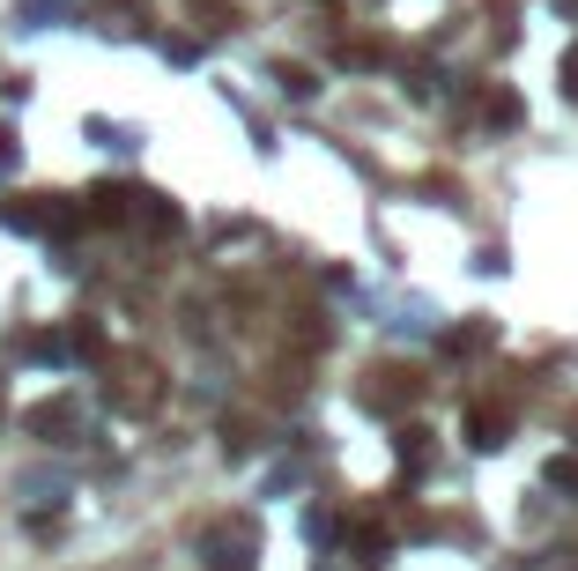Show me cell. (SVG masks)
<instances>
[{
    "label": "cell",
    "instance_id": "6da1fadb",
    "mask_svg": "<svg viewBox=\"0 0 578 571\" xmlns=\"http://www.w3.org/2000/svg\"><path fill=\"white\" fill-rule=\"evenodd\" d=\"M104 401L119 408V416H149L156 401H164V378H156L149 356H104Z\"/></svg>",
    "mask_w": 578,
    "mask_h": 571
},
{
    "label": "cell",
    "instance_id": "7a4b0ae2",
    "mask_svg": "<svg viewBox=\"0 0 578 571\" xmlns=\"http://www.w3.org/2000/svg\"><path fill=\"white\" fill-rule=\"evenodd\" d=\"M0 224H8V230H75L82 216L60 194H15L8 208H0Z\"/></svg>",
    "mask_w": 578,
    "mask_h": 571
},
{
    "label": "cell",
    "instance_id": "3957f363",
    "mask_svg": "<svg viewBox=\"0 0 578 571\" xmlns=\"http://www.w3.org/2000/svg\"><path fill=\"white\" fill-rule=\"evenodd\" d=\"M460 430H467V446H475V453H497L504 438H512V416H504V408H467Z\"/></svg>",
    "mask_w": 578,
    "mask_h": 571
},
{
    "label": "cell",
    "instance_id": "277c9868",
    "mask_svg": "<svg viewBox=\"0 0 578 571\" xmlns=\"http://www.w3.org/2000/svg\"><path fill=\"white\" fill-rule=\"evenodd\" d=\"M349 557H356V564H386V557H393V534H386V527H378V520H356L349 527Z\"/></svg>",
    "mask_w": 578,
    "mask_h": 571
},
{
    "label": "cell",
    "instance_id": "5b68a950",
    "mask_svg": "<svg viewBox=\"0 0 578 571\" xmlns=\"http://www.w3.org/2000/svg\"><path fill=\"white\" fill-rule=\"evenodd\" d=\"M378 378V386H364V401H371V408H393V401H416V394H423V378H416V372H371Z\"/></svg>",
    "mask_w": 578,
    "mask_h": 571
},
{
    "label": "cell",
    "instance_id": "8992f818",
    "mask_svg": "<svg viewBox=\"0 0 578 571\" xmlns=\"http://www.w3.org/2000/svg\"><path fill=\"white\" fill-rule=\"evenodd\" d=\"M126 216H134V194L126 186H97L90 194V224H126Z\"/></svg>",
    "mask_w": 578,
    "mask_h": 571
},
{
    "label": "cell",
    "instance_id": "52a82bcc",
    "mask_svg": "<svg viewBox=\"0 0 578 571\" xmlns=\"http://www.w3.org/2000/svg\"><path fill=\"white\" fill-rule=\"evenodd\" d=\"M134 216H141L149 230H178V224H186V216H178V200H164V194H134Z\"/></svg>",
    "mask_w": 578,
    "mask_h": 571
},
{
    "label": "cell",
    "instance_id": "ba28073f",
    "mask_svg": "<svg viewBox=\"0 0 578 571\" xmlns=\"http://www.w3.org/2000/svg\"><path fill=\"white\" fill-rule=\"evenodd\" d=\"M423 438H430V430H416V423H401V430H393V453H401V468H423V460H430Z\"/></svg>",
    "mask_w": 578,
    "mask_h": 571
},
{
    "label": "cell",
    "instance_id": "9c48e42d",
    "mask_svg": "<svg viewBox=\"0 0 578 571\" xmlns=\"http://www.w3.org/2000/svg\"><path fill=\"white\" fill-rule=\"evenodd\" d=\"M67 356H82V364H104V334L90 320H75V334H67Z\"/></svg>",
    "mask_w": 578,
    "mask_h": 571
},
{
    "label": "cell",
    "instance_id": "30bf717a",
    "mask_svg": "<svg viewBox=\"0 0 578 571\" xmlns=\"http://www.w3.org/2000/svg\"><path fill=\"white\" fill-rule=\"evenodd\" d=\"M482 120L490 126H519V97H512V90H490V97H482Z\"/></svg>",
    "mask_w": 578,
    "mask_h": 571
},
{
    "label": "cell",
    "instance_id": "8fae6325",
    "mask_svg": "<svg viewBox=\"0 0 578 571\" xmlns=\"http://www.w3.org/2000/svg\"><path fill=\"white\" fill-rule=\"evenodd\" d=\"M445 349H453V356H467V349H490V320H475V326H453V334H445Z\"/></svg>",
    "mask_w": 578,
    "mask_h": 571
},
{
    "label": "cell",
    "instance_id": "7c38bea8",
    "mask_svg": "<svg viewBox=\"0 0 578 571\" xmlns=\"http://www.w3.org/2000/svg\"><path fill=\"white\" fill-rule=\"evenodd\" d=\"M30 356H38V364H67V334H30Z\"/></svg>",
    "mask_w": 578,
    "mask_h": 571
},
{
    "label": "cell",
    "instance_id": "4fadbf2b",
    "mask_svg": "<svg viewBox=\"0 0 578 571\" xmlns=\"http://www.w3.org/2000/svg\"><path fill=\"white\" fill-rule=\"evenodd\" d=\"M542 475H549V490H578V453H564V460H549Z\"/></svg>",
    "mask_w": 578,
    "mask_h": 571
},
{
    "label": "cell",
    "instance_id": "5bb4252c",
    "mask_svg": "<svg viewBox=\"0 0 578 571\" xmlns=\"http://www.w3.org/2000/svg\"><path fill=\"white\" fill-rule=\"evenodd\" d=\"M275 82L290 90V97H312V90H319V82H312V68H275Z\"/></svg>",
    "mask_w": 578,
    "mask_h": 571
},
{
    "label": "cell",
    "instance_id": "9a60e30c",
    "mask_svg": "<svg viewBox=\"0 0 578 571\" xmlns=\"http://www.w3.org/2000/svg\"><path fill=\"white\" fill-rule=\"evenodd\" d=\"M564 97L578 104V52H571V60H564Z\"/></svg>",
    "mask_w": 578,
    "mask_h": 571
},
{
    "label": "cell",
    "instance_id": "2e32d148",
    "mask_svg": "<svg viewBox=\"0 0 578 571\" xmlns=\"http://www.w3.org/2000/svg\"><path fill=\"white\" fill-rule=\"evenodd\" d=\"M0 408H8V394H0Z\"/></svg>",
    "mask_w": 578,
    "mask_h": 571
}]
</instances>
